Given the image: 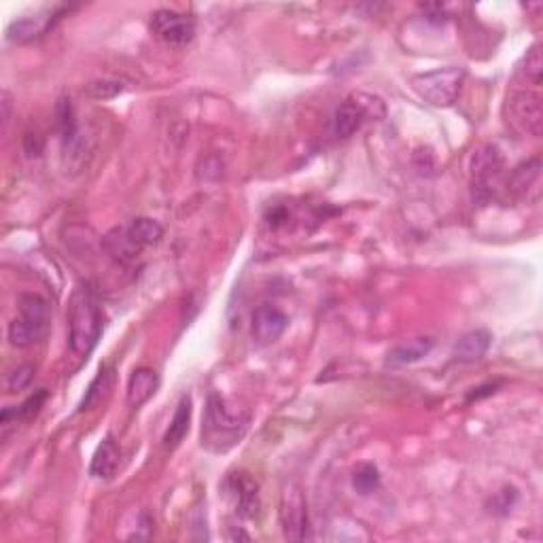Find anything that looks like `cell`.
<instances>
[{
	"mask_svg": "<svg viewBox=\"0 0 543 543\" xmlns=\"http://www.w3.org/2000/svg\"><path fill=\"white\" fill-rule=\"evenodd\" d=\"M279 518L282 533L287 539L291 541H304L308 537V529H310V520H308V501L306 492L298 482H287L281 491V503H279Z\"/></svg>",
	"mask_w": 543,
	"mask_h": 543,
	"instance_id": "5",
	"label": "cell"
},
{
	"mask_svg": "<svg viewBox=\"0 0 543 543\" xmlns=\"http://www.w3.org/2000/svg\"><path fill=\"white\" fill-rule=\"evenodd\" d=\"M56 115H58L60 138H62L64 149L70 151L77 143V122H75V113H72L70 100H60Z\"/></svg>",
	"mask_w": 543,
	"mask_h": 543,
	"instance_id": "24",
	"label": "cell"
},
{
	"mask_svg": "<svg viewBox=\"0 0 543 543\" xmlns=\"http://www.w3.org/2000/svg\"><path fill=\"white\" fill-rule=\"evenodd\" d=\"M522 75L533 83L539 86L543 75V58H541V43H533L529 47V51L522 58Z\"/></svg>",
	"mask_w": 543,
	"mask_h": 543,
	"instance_id": "26",
	"label": "cell"
},
{
	"mask_svg": "<svg viewBox=\"0 0 543 543\" xmlns=\"http://www.w3.org/2000/svg\"><path fill=\"white\" fill-rule=\"evenodd\" d=\"M23 151L30 155V158H39L41 153H43V141H41L39 134H26L23 138Z\"/></svg>",
	"mask_w": 543,
	"mask_h": 543,
	"instance_id": "28",
	"label": "cell"
},
{
	"mask_svg": "<svg viewBox=\"0 0 543 543\" xmlns=\"http://www.w3.org/2000/svg\"><path fill=\"white\" fill-rule=\"evenodd\" d=\"M189 425H191V397L183 395L180 397L177 410H174L170 427H168L164 433V448L166 450L179 448L187 433H189Z\"/></svg>",
	"mask_w": 543,
	"mask_h": 543,
	"instance_id": "19",
	"label": "cell"
},
{
	"mask_svg": "<svg viewBox=\"0 0 543 543\" xmlns=\"http://www.w3.org/2000/svg\"><path fill=\"white\" fill-rule=\"evenodd\" d=\"M119 458H122V452H119L117 442H115L113 436H106L98 446V450H96L92 465H89V474L100 480L113 478L119 467Z\"/></svg>",
	"mask_w": 543,
	"mask_h": 543,
	"instance_id": "18",
	"label": "cell"
},
{
	"mask_svg": "<svg viewBox=\"0 0 543 543\" xmlns=\"http://www.w3.org/2000/svg\"><path fill=\"white\" fill-rule=\"evenodd\" d=\"M125 89H128V79L124 77H100L87 83L86 94L94 100H111L124 94Z\"/></svg>",
	"mask_w": 543,
	"mask_h": 543,
	"instance_id": "22",
	"label": "cell"
},
{
	"mask_svg": "<svg viewBox=\"0 0 543 543\" xmlns=\"http://www.w3.org/2000/svg\"><path fill=\"white\" fill-rule=\"evenodd\" d=\"M353 486L359 494H372L380 486V472L376 465L364 463L353 475Z\"/></svg>",
	"mask_w": 543,
	"mask_h": 543,
	"instance_id": "25",
	"label": "cell"
},
{
	"mask_svg": "<svg viewBox=\"0 0 543 543\" xmlns=\"http://www.w3.org/2000/svg\"><path fill=\"white\" fill-rule=\"evenodd\" d=\"M113 380H115L113 367H108V365L100 367V372L96 373V378L92 380V384H89L86 395H83V400L79 403V412H89V410L100 406L102 400L108 395V391H111Z\"/></svg>",
	"mask_w": 543,
	"mask_h": 543,
	"instance_id": "21",
	"label": "cell"
},
{
	"mask_svg": "<svg viewBox=\"0 0 543 543\" xmlns=\"http://www.w3.org/2000/svg\"><path fill=\"white\" fill-rule=\"evenodd\" d=\"M158 389H160L158 372L151 370V367H136L128 380V389H125L128 406L134 410L144 406L151 397L158 393Z\"/></svg>",
	"mask_w": 543,
	"mask_h": 543,
	"instance_id": "15",
	"label": "cell"
},
{
	"mask_svg": "<svg viewBox=\"0 0 543 543\" xmlns=\"http://www.w3.org/2000/svg\"><path fill=\"white\" fill-rule=\"evenodd\" d=\"M149 28L155 39L161 41L166 47H174V50H183L196 39V20L187 14H179V11H155L151 15Z\"/></svg>",
	"mask_w": 543,
	"mask_h": 543,
	"instance_id": "6",
	"label": "cell"
},
{
	"mask_svg": "<svg viewBox=\"0 0 543 543\" xmlns=\"http://www.w3.org/2000/svg\"><path fill=\"white\" fill-rule=\"evenodd\" d=\"M508 191L514 193L518 200L535 202L541 191V161L535 158L514 168L508 180Z\"/></svg>",
	"mask_w": 543,
	"mask_h": 543,
	"instance_id": "12",
	"label": "cell"
},
{
	"mask_svg": "<svg viewBox=\"0 0 543 543\" xmlns=\"http://www.w3.org/2000/svg\"><path fill=\"white\" fill-rule=\"evenodd\" d=\"M3 111H5V113H3V119H5V122H9L11 100H9V94H7V92H5V94H3Z\"/></svg>",
	"mask_w": 543,
	"mask_h": 543,
	"instance_id": "30",
	"label": "cell"
},
{
	"mask_svg": "<svg viewBox=\"0 0 543 543\" xmlns=\"http://www.w3.org/2000/svg\"><path fill=\"white\" fill-rule=\"evenodd\" d=\"M105 327L98 293L89 285L75 289L69 306V344L77 357L87 359L98 344Z\"/></svg>",
	"mask_w": 543,
	"mask_h": 543,
	"instance_id": "1",
	"label": "cell"
},
{
	"mask_svg": "<svg viewBox=\"0 0 543 543\" xmlns=\"http://www.w3.org/2000/svg\"><path fill=\"white\" fill-rule=\"evenodd\" d=\"M128 225L132 229V234H134V238L144 246V249H147V246L158 244L160 240L164 238V227H161L155 219H149V216H138V219H132Z\"/></svg>",
	"mask_w": 543,
	"mask_h": 543,
	"instance_id": "23",
	"label": "cell"
},
{
	"mask_svg": "<svg viewBox=\"0 0 543 543\" xmlns=\"http://www.w3.org/2000/svg\"><path fill=\"white\" fill-rule=\"evenodd\" d=\"M436 340L433 337H414L410 342H401L386 353V367H403L412 365L416 361L425 359L433 351Z\"/></svg>",
	"mask_w": 543,
	"mask_h": 543,
	"instance_id": "16",
	"label": "cell"
},
{
	"mask_svg": "<svg viewBox=\"0 0 543 543\" xmlns=\"http://www.w3.org/2000/svg\"><path fill=\"white\" fill-rule=\"evenodd\" d=\"M58 20L56 11H47L41 15H30V17H20V20L11 22L7 28V41L11 43H30V41L43 36L47 30L53 26V22Z\"/></svg>",
	"mask_w": 543,
	"mask_h": 543,
	"instance_id": "14",
	"label": "cell"
},
{
	"mask_svg": "<svg viewBox=\"0 0 543 543\" xmlns=\"http://www.w3.org/2000/svg\"><path fill=\"white\" fill-rule=\"evenodd\" d=\"M47 395H50V393H47V389H39V391H34V393L30 395L28 400L22 403V406L5 408L3 414H0V425H3L5 429H7V427L17 425V422L32 420L34 416L41 412V408L45 406Z\"/></svg>",
	"mask_w": 543,
	"mask_h": 543,
	"instance_id": "20",
	"label": "cell"
},
{
	"mask_svg": "<svg viewBox=\"0 0 543 543\" xmlns=\"http://www.w3.org/2000/svg\"><path fill=\"white\" fill-rule=\"evenodd\" d=\"M491 342H492L491 331L472 329L458 337L455 348H452V357H455V361H461V364H474V361L482 359L488 353Z\"/></svg>",
	"mask_w": 543,
	"mask_h": 543,
	"instance_id": "17",
	"label": "cell"
},
{
	"mask_svg": "<svg viewBox=\"0 0 543 543\" xmlns=\"http://www.w3.org/2000/svg\"><path fill=\"white\" fill-rule=\"evenodd\" d=\"M465 83V69L461 66H446L431 72H420L412 77V87L422 100L433 106H452L461 94Z\"/></svg>",
	"mask_w": 543,
	"mask_h": 543,
	"instance_id": "4",
	"label": "cell"
},
{
	"mask_svg": "<svg viewBox=\"0 0 543 543\" xmlns=\"http://www.w3.org/2000/svg\"><path fill=\"white\" fill-rule=\"evenodd\" d=\"M249 414L236 412L227 406L221 395L210 393L202 419V446L210 452L223 455L240 444V439L249 429Z\"/></svg>",
	"mask_w": 543,
	"mask_h": 543,
	"instance_id": "2",
	"label": "cell"
},
{
	"mask_svg": "<svg viewBox=\"0 0 543 543\" xmlns=\"http://www.w3.org/2000/svg\"><path fill=\"white\" fill-rule=\"evenodd\" d=\"M223 491L238 516L255 518L259 514V486L249 474L236 472L227 475V480L223 482Z\"/></svg>",
	"mask_w": 543,
	"mask_h": 543,
	"instance_id": "10",
	"label": "cell"
},
{
	"mask_svg": "<svg viewBox=\"0 0 543 543\" xmlns=\"http://www.w3.org/2000/svg\"><path fill=\"white\" fill-rule=\"evenodd\" d=\"M373 106H382V102L378 98H370V96H367V102H364V96L361 94L342 102L334 115V136L342 138V141L344 138H351L354 132L361 130V125L365 124L367 117H382V115L373 111Z\"/></svg>",
	"mask_w": 543,
	"mask_h": 543,
	"instance_id": "7",
	"label": "cell"
},
{
	"mask_svg": "<svg viewBox=\"0 0 543 543\" xmlns=\"http://www.w3.org/2000/svg\"><path fill=\"white\" fill-rule=\"evenodd\" d=\"M510 115L511 124L520 128L524 134L539 138L543 132V106L539 94L535 92H516L510 96Z\"/></svg>",
	"mask_w": 543,
	"mask_h": 543,
	"instance_id": "9",
	"label": "cell"
},
{
	"mask_svg": "<svg viewBox=\"0 0 543 543\" xmlns=\"http://www.w3.org/2000/svg\"><path fill=\"white\" fill-rule=\"evenodd\" d=\"M469 170H472L474 189L478 191V196H491V185L503 172V155L494 144H484V147L474 151Z\"/></svg>",
	"mask_w": 543,
	"mask_h": 543,
	"instance_id": "8",
	"label": "cell"
},
{
	"mask_svg": "<svg viewBox=\"0 0 543 543\" xmlns=\"http://www.w3.org/2000/svg\"><path fill=\"white\" fill-rule=\"evenodd\" d=\"M32 378H34V367L20 365L7 373V378H5V389H7V393H20V391H23L30 382H32Z\"/></svg>",
	"mask_w": 543,
	"mask_h": 543,
	"instance_id": "27",
	"label": "cell"
},
{
	"mask_svg": "<svg viewBox=\"0 0 543 543\" xmlns=\"http://www.w3.org/2000/svg\"><path fill=\"white\" fill-rule=\"evenodd\" d=\"M51 325V310L39 293H22L17 298V317L9 323V344L15 348H30L47 336Z\"/></svg>",
	"mask_w": 543,
	"mask_h": 543,
	"instance_id": "3",
	"label": "cell"
},
{
	"mask_svg": "<svg viewBox=\"0 0 543 543\" xmlns=\"http://www.w3.org/2000/svg\"><path fill=\"white\" fill-rule=\"evenodd\" d=\"M494 391H497V384H492V382H488V384H484V386H478V389H472V393L467 395V403H472V401H480L482 397L492 395Z\"/></svg>",
	"mask_w": 543,
	"mask_h": 543,
	"instance_id": "29",
	"label": "cell"
},
{
	"mask_svg": "<svg viewBox=\"0 0 543 543\" xmlns=\"http://www.w3.org/2000/svg\"><path fill=\"white\" fill-rule=\"evenodd\" d=\"M102 249H105L106 255L113 257L115 262L130 263L141 255L144 246L134 238L130 225H122L113 227L111 232L105 234V238H102Z\"/></svg>",
	"mask_w": 543,
	"mask_h": 543,
	"instance_id": "13",
	"label": "cell"
},
{
	"mask_svg": "<svg viewBox=\"0 0 543 543\" xmlns=\"http://www.w3.org/2000/svg\"><path fill=\"white\" fill-rule=\"evenodd\" d=\"M289 327V317L276 306L263 304L253 312L251 318V336L257 344H272L281 340Z\"/></svg>",
	"mask_w": 543,
	"mask_h": 543,
	"instance_id": "11",
	"label": "cell"
}]
</instances>
